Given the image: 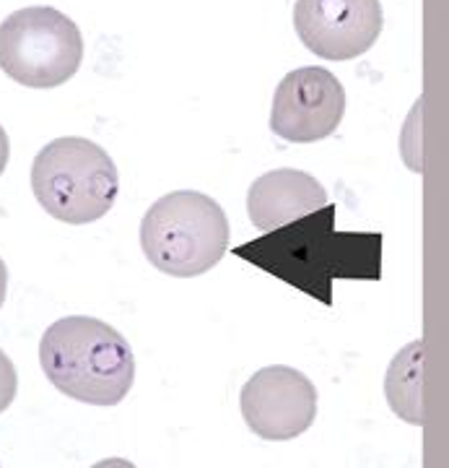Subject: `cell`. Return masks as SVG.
<instances>
[{"instance_id":"8fae6325","label":"cell","mask_w":449,"mask_h":468,"mask_svg":"<svg viewBox=\"0 0 449 468\" xmlns=\"http://www.w3.org/2000/svg\"><path fill=\"white\" fill-rule=\"evenodd\" d=\"M18 390V372L16 365L11 362V356L0 349V414L14 403Z\"/></svg>"},{"instance_id":"52a82bcc","label":"cell","mask_w":449,"mask_h":468,"mask_svg":"<svg viewBox=\"0 0 449 468\" xmlns=\"http://www.w3.org/2000/svg\"><path fill=\"white\" fill-rule=\"evenodd\" d=\"M333 214L335 208L328 206L319 218L317 214H309L294 232H283L276 239H260L255 245L242 248L239 255L278 273L288 284L307 289L309 279H322L325 292H330V279L353 273V268L346 266V255L330 252L338 250V245L346 242V237L333 232V221L322 229V224L333 218Z\"/></svg>"},{"instance_id":"ba28073f","label":"cell","mask_w":449,"mask_h":468,"mask_svg":"<svg viewBox=\"0 0 449 468\" xmlns=\"http://www.w3.org/2000/svg\"><path fill=\"white\" fill-rule=\"evenodd\" d=\"M384 16L380 0H297L294 29L301 45L325 60H353L369 52Z\"/></svg>"},{"instance_id":"8992f818","label":"cell","mask_w":449,"mask_h":468,"mask_svg":"<svg viewBox=\"0 0 449 468\" xmlns=\"http://www.w3.org/2000/svg\"><path fill=\"white\" fill-rule=\"evenodd\" d=\"M242 417L252 432L270 442L304 435L317 417L315 383L294 367L257 369L239 396Z\"/></svg>"},{"instance_id":"6da1fadb","label":"cell","mask_w":449,"mask_h":468,"mask_svg":"<svg viewBox=\"0 0 449 468\" xmlns=\"http://www.w3.org/2000/svg\"><path fill=\"white\" fill-rule=\"evenodd\" d=\"M39 365L60 393L89 406H117L135 380L128 338L89 315L55 320L39 341Z\"/></svg>"},{"instance_id":"7c38bea8","label":"cell","mask_w":449,"mask_h":468,"mask_svg":"<svg viewBox=\"0 0 449 468\" xmlns=\"http://www.w3.org/2000/svg\"><path fill=\"white\" fill-rule=\"evenodd\" d=\"M8 159H11V141H8V133L0 125V175L8 167Z\"/></svg>"},{"instance_id":"277c9868","label":"cell","mask_w":449,"mask_h":468,"mask_svg":"<svg viewBox=\"0 0 449 468\" xmlns=\"http://www.w3.org/2000/svg\"><path fill=\"white\" fill-rule=\"evenodd\" d=\"M84 60V37L73 18L52 5H29L0 24V68L26 89L70 81Z\"/></svg>"},{"instance_id":"7a4b0ae2","label":"cell","mask_w":449,"mask_h":468,"mask_svg":"<svg viewBox=\"0 0 449 468\" xmlns=\"http://www.w3.org/2000/svg\"><path fill=\"white\" fill-rule=\"evenodd\" d=\"M229 218L211 196L174 190L141 221V248L156 271L193 279L216 268L229 250Z\"/></svg>"},{"instance_id":"5bb4252c","label":"cell","mask_w":449,"mask_h":468,"mask_svg":"<svg viewBox=\"0 0 449 468\" xmlns=\"http://www.w3.org/2000/svg\"><path fill=\"white\" fill-rule=\"evenodd\" d=\"M5 292H8V268H5L3 258H0V307L5 302Z\"/></svg>"},{"instance_id":"5b68a950","label":"cell","mask_w":449,"mask_h":468,"mask_svg":"<svg viewBox=\"0 0 449 468\" xmlns=\"http://www.w3.org/2000/svg\"><path fill=\"white\" fill-rule=\"evenodd\" d=\"M346 115V89L328 68H294L276 89L270 131L291 144H315L338 131Z\"/></svg>"},{"instance_id":"9a60e30c","label":"cell","mask_w":449,"mask_h":468,"mask_svg":"<svg viewBox=\"0 0 449 468\" xmlns=\"http://www.w3.org/2000/svg\"><path fill=\"white\" fill-rule=\"evenodd\" d=\"M0 468H3V466H0Z\"/></svg>"},{"instance_id":"3957f363","label":"cell","mask_w":449,"mask_h":468,"mask_svg":"<svg viewBox=\"0 0 449 468\" xmlns=\"http://www.w3.org/2000/svg\"><path fill=\"white\" fill-rule=\"evenodd\" d=\"M32 193L57 221L91 224L112 211L120 193L115 162L99 144L66 135L34 156Z\"/></svg>"},{"instance_id":"30bf717a","label":"cell","mask_w":449,"mask_h":468,"mask_svg":"<svg viewBox=\"0 0 449 468\" xmlns=\"http://www.w3.org/2000/svg\"><path fill=\"white\" fill-rule=\"evenodd\" d=\"M421 349L423 344H411L395 356L387 375V396L392 411L411 424H423L421 411Z\"/></svg>"},{"instance_id":"4fadbf2b","label":"cell","mask_w":449,"mask_h":468,"mask_svg":"<svg viewBox=\"0 0 449 468\" xmlns=\"http://www.w3.org/2000/svg\"><path fill=\"white\" fill-rule=\"evenodd\" d=\"M91 468H138L133 461H128V458H104L99 463H94Z\"/></svg>"},{"instance_id":"9c48e42d","label":"cell","mask_w":449,"mask_h":468,"mask_svg":"<svg viewBox=\"0 0 449 468\" xmlns=\"http://www.w3.org/2000/svg\"><path fill=\"white\" fill-rule=\"evenodd\" d=\"M330 206V196L309 172L273 169L260 175L247 193V214L255 229L276 232Z\"/></svg>"}]
</instances>
